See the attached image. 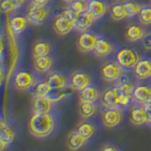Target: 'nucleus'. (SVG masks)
Returning <instances> with one entry per match:
<instances>
[{"mask_svg": "<svg viewBox=\"0 0 151 151\" xmlns=\"http://www.w3.org/2000/svg\"><path fill=\"white\" fill-rule=\"evenodd\" d=\"M123 5H124L127 17H134L138 15L142 8H143V5L137 1H134V0H126L123 2Z\"/></svg>", "mask_w": 151, "mask_h": 151, "instance_id": "obj_28", "label": "nucleus"}, {"mask_svg": "<svg viewBox=\"0 0 151 151\" xmlns=\"http://www.w3.org/2000/svg\"><path fill=\"white\" fill-rule=\"evenodd\" d=\"M144 48L146 50H151V32H145L144 38L142 39Z\"/></svg>", "mask_w": 151, "mask_h": 151, "instance_id": "obj_35", "label": "nucleus"}, {"mask_svg": "<svg viewBox=\"0 0 151 151\" xmlns=\"http://www.w3.org/2000/svg\"><path fill=\"white\" fill-rule=\"evenodd\" d=\"M86 143L87 140L84 139L77 129L71 131L67 136V140H66V144L70 150H78L81 148Z\"/></svg>", "mask_w": 151, "mask_h": 151, "instance_id": "obj_23", "label": "nucleus"}, {"mask_svg": "<svg viewBox=\"0 0 151 151\" xmlns=\"http://www.w3.org/2000/svg\"><path fill=\"white\" fill-rule=\"evenodd\" d=\"M133 99L136 103L145 104V102L151 96V87L146 84H140L135 86L133 92H132Z\"/></svg>", "mask_w": 151, "mask_h": 151, "instance_id": "obj_20", "label": "nucleus"}, {"mask_svg": "<svg viewBox=\"0 0 151 151\" xmlns=\"http://www.w3.org/2000/svg\"><path fill=\"white\" fill-rule=\"evenodd\" d=\"M145 34V29L142 24L141 25L132 24V25L127 27L125 33V37L129 42H136L143 39Z\"/></svg>", "mask_w": 151, "mask_h": 151, "instance_id": "obj_19", "label": "nucleus"}, {"mask_svg": "<svg viewBox=\"0 0 151 151\" xmlns=\"http://www.w3.org/2000/svg\"><path fill=\"white\" fill-rule=\"evenodd\" d=\"M97 106L91 102H79L78 113L82 119H89L97 112Z\"/></svg>", "mask_w": 151, "mask_h": 151, "instance_id": "obj_27", "label": "nucleus"}, {"mask_svg": "<svg viewBox=\"0 0 151 151\" xmlns=\"http://www.w3.org/2000/svg\"><path fill=\"white\" fill-rule=\"evenodd\" d=\"M123 68L117 61L109 60L104 63L100 68V76L106 82H115L123 76Z\"/></svg>", "mask_w": 151, "mask_h": 151, "instance_id": "obj_2", "label": "nucleus"}, {"mask_svg": "<svg viewBox=\"0 0 151 151\" xmlns=\"http://www.w3.org/2000/svg\"><path fill=\"white\" fill-rule=\"evenodd\" d=\"M53 107L52 102L48 96H35L32 101V110L33 112L37 113H49Z\"/></svg>", "mask_w": 151, "mask_h": 151, "instance_id": "obj_17", "label": "nucleus"}, {"mask_svg": "<svg viewBox=\"0 0 151 151\" xmlns=\"http://www.w3.org/2000/svg\"><path fill=\"white\" fill-rule=\"evenodd\" d=\"M12 1H13V2H15L19 7H21L22 5L27 1V0H12Z\"/></svg>", "mask_w": 151, "mask_h": 151, "instance_id": "obj_39", "label": "nucleus"}, {"mask_svg": "<svg viewBox=\"0 0 151 151\" xmlns=\"http://www.w3.org/2000/svg\"><path fill=\"white\" fill-rule=\"evenodd\" d=\"M29 23L27 20V16H13L9 21V26H11L12 30L15 35H19L26 29L27 24Z\"/></svg>", "mask_w": 151, "mask_h": 151, "instance_id": "obj_26", "label": "nucleus"}, {"mask_svg": "<svg viewBox=\"0 0 151 151\" xmlns=\"http://www.w3.org/2000/svg\"><path fill=\"white\" fill-rule=\"evenodd\" d=\"M52 88L49 85V83L46 81H42L40 83L36 84L34 89V96H48V94L51 93Z\"/></svg>", "mask_w": 151, "mask_h": 151, "instance_id": "obj_31", "label": "nucleus"}, {"mask_svg": "<svg viewBox=\"0 0 151 151\" xmlns=\"http://www.w3.org/2000/svg\"><path fill=\"white\" fill-rule=\"evenodd\" d=\"M99 36L96 33L92 31L81 32L77 40V47L78 49L82 53H90L93 52L96 45L98 42Z\"/></svg>", "mask_w": 151, "mask_h": 151, "instance_id": "obj_5", "label": "nucleus"}, {"mask_svg": "<svg viewBox=\"0 0 151 151\" xmlns=\"http://www.w3.org/2000/svg\"><path fill=\"white\" fill-rule=\"evenodd\" d=\"M55 118L51 113L34 112L28 122V131L35 138L44 139L50 136L55 129Z\"/></svg>", "mask_w": 151, "mask_h": 151, "instance_id": "obj_1", "label": "nucleus"}, {"mask_svg": "<svg viewBox=\"0 0 151 151\" xmlns=\"http://www.w3.org/2000/svg\"><path fill=\"white\" fill-rule=\"evenodd\" d=\"M51 50H52V46L48 42L40 40L34 42V45H32L31 53L33 58L36 59V58H40V57L48 56Z\"/></svg>", "mask_w": 151, "mask_h": 151, "instance_id": "obj_24", "label": "nucleus"}, {"mask_svg": "<svg viewBox=\"0 0 151 151\" xmlns=\"http://www.w3.org/2000/svg\"><path fill=\"white\" fill-rule=\"evenodd\" d=\"M93 78L91 75L83 70H77L70 75L69 86L74 91H82L83 89L92 85Z\"/></svg>", "mask_w": 151, "mask_h": 151, "instance_id": "obj_4", "label": "nucleus"}, {"mask_svg": "<svg viewBox=\"0 0 151 151\" xmlns=\"http://www.w3.org/2000/svg\"><path fill=\"white\" fill-rule=\"evenodd\" d=\"M87 3L88 12L96 20L101 19L108 11V4L104 0H89Z\"/></svg>", "mask_w": 151, "mask_h": 151, "instance_id": "obj_14", "label": "nucleus"}, {"mask_svg": "<svg viewBox=\"0 0 151 151\" xmlns=\"http://www.w3.org/2000/svg\"><path fill=\"white\" fill-rule=\"evenodd\" d=\"M114 50L115 45L111 41L108 40L104 37H99L96 48L93 50V53L98 58H105V57L112 54Z\"/></svg>", "mask_w": 151, "mask_h": 151, "instance_id": "obj_12", "label": "nucleus"}, {"mask_svg": "<svg viewBox=\"0 0 151 151\" xmlns=\"http://www.w3.org/2000/svg\"><path fill=\"white\" fill-rule=\"evenodd\" d=\"M140 60L137 51L130 47L121 48L116 53V61L124 69H133Z\"/></svg>", "mask_w": 151, "mask_h": 151, "instance_id": "obj_3", "label": "nucleus"}, {"mask_svg": "<svg viewBox=\"0 0 151 151\" xmlns=\"http://www.w3.org/2000/svg\"><path fill=\"white\" fill-rule=\"evenodd\" d=\"M150 3H151V0H150Z\"/></svg>", "mask_w": 151, "mask_h": 151, "instance_id": "obj_44", "label": "nucleus"}, {"mask_svg": "<svg viewBox=\"0 0 151 151\" xmlns=\"http://www.w3.org/2000/svg\"><path fill=\"white\" fill-rule=\"evenodd\" d=\"M36 84L35 77L29 72L20 71L14 77V87L18 91H27Z\"/></svg>", "mask_w": 151, "mask_h": 151, "instance_id": "obj_9", "label": "nucleus"}, {"mask_svg": "<svg viewBox=\"0 0 151 151\" xmlns=\"http://www.w3.org/2000/svg\"><path fill=\"white\" fill-rule=\"evenodd\" d=\"M68 96H69V92H67L66 88L60 90H52L51 93L48 94V98L53 103H55L63 100V99L66 98Z\"/></svg>", "mask_w": 151, "mask_h": 151, "instance_id": "obj_32", "label": "nucleus"}, {"mask_svg": "<svg viewBox=\"0 0 151 151\" xmlns=\"http://www.w3.org/2000/svg\"><path fill=\"white\" fill-rule=\"evenodd\" d=\"M47 82L49 83L52 90H60L65 89L68 86L67 78L64 75L59 72H54L48 76L47 78Z\"/></svg>", "mask_w": 151, "mask_h": 151, "instance_id": "obj_21", "label": "nucleus"}, {"mask_svg": "<svg viewBox=\"0 0 151 151\" xmlns=\"http://www.w3.org/2000/svg\"><path fill=\"white\" fill-rule=\"evenodd\" d=\"M80 1H84V2H86V1H87V0H80Z\"/></svg>", "mask_w": 151, "mask_h": 151, "instance_id": "obj_42", "label": "nucleus"}, {"mask_svg": "<svg viewBox=\"0 0 151 151\" xmlns=\"http://www.w3.org/2000/svg\"><path fill=\"white\" fill-rule=\"evenodd\" d=\"M69 4V8L73 9L75 12L78 14L83 13L86 11H88V3L84 1H80V0H73Z\"/></svg>", "mask_w": 151, "mask_h": 151, "instance_id": "obj_33", "label": "nucleus"}, {"mask_svg": "<svg viewBox=\"0 0 151 151\" xmlns=\"http://www.w3.org/2000/svg\"><path fill=\"white\" fill-rule=\"evenodd\" d=\"M51 13V9L46 7H39L30 5L27 13V18L31 25L40 26L44 23Z\"/></svg>", "mask_w": 151, "mask_h": 151, "instance_id": "obj_6", "label": "nucleus"}, {"mask_svg": "<svg viewBox=\"0 0 151 151\" xmlns=\"http://www.w3.org/2000/svg\"><path fill=\"white\" fill-rule=\"evenodd\" d=\"M145 111H146V118H147V124L151 123V108L145 107Z\"/></svg>", "mask_w": 151, "mask_h": 151, "instance_id": "obj_38", "label": "nucleus"}, {"mask_svg": "<svg viewBox=\"0 0 151 151\" xmlns=\"http://www.w3.org/2000/svg\"><path fill=\"white\" fill-rule=\"evenodd\" d=\"M76 129L79 132V134L81 135L84 139H86L88 141L90 138H92V137L96 134V127L94 126L93 123L86 121V119H82V121H80L78 124Z\"/></svg>", "mask_w": 151, "mask_h": 151, "instance_id": "obj_25", "label": "nucleus"}, {"mask_svg": "<svg viewBox=\"0 0 151 151\" xmlns=\"http://www.w3.org/2000/svg\"><path fill=\"white\" fill-rule=\"evenodd\" d=\"M52 27H53V30L58 35L65 36L75 28V23L71 21L69 18H67L61 12L54 17L53 23H52Z\"/></svg>", "mask_w": 151, "mask_h": 151, "instance_id": "obj_7", "label": "nucleus"}, {"mask_svg": "<svg viewBox=\"0 0 151 151\" xmlns=\"http://www.w3.org/2000/svg\"><path fill=\"white\" fill-rule=\"evenodd\" d=\"M149 125H150V127H151V123H150V124H149Z\"/></svg>", "mask_w": 151, "mask_h": 151, "instance_id": "obj_43", "label": "nucleus"}, {"mask_svg": "<svg viewBox=\"0 0 151 151\" xmlns=\"http://www.w3.org/2000/svg\"><path fill=\"white\" fill-rule=\"evenodd\" d=\"M16 137L15 131L13 130L12 127H9L8 124H5V122L2 121L1 123V134H0V145H1V150L5 149L9 145L13 143L14 139Z\"/></svg>", "mask_w": 151, "mask_h": 151, "instance_id": "obj_18", "label": "nucleus"}, {"mask_svg": "<svg viewBox=\"0 0 151 151\" xmlns=\"http://www.w3.org/2000/svg\"><path fill=\"white\" fill-rule=\"evenodd\" d=\"M53 64H54V60L49 55L36 58L34 59V61H33V66H34L35 70L40 74L47 73L52 68Z\"/></svg>", "mask_w": 151, "mask_h": 151, "instance_id": "obj_22", "label": "nucleus"}, {"mask_svg": "<svg viewBox=\"0 0 151 151\" xmlns=\"http://www.w3.org/2000/svg\"><path fill=\"white\" fill-rule=\"evenodd\" d=\"M96 19L88 11H86L83 13L78 14L77 20L75 22V29H77L79 32H85L88 31L89 28L93 25V22Z\"/></svg>", "mask_w": 151, "mask_h": 151, "instance_id": "obj_16", "label": "nucleus"}, {"mask_svg": "<svg viewBox=\"0 0 151 151\" xmlns=\"http://www.w3.org/2000/svg\"><path fill=\"white\" fill-rule=\"evenodd\" d=\"M63 1H64V2H67V3H70L71 1H73V0H63Z\"/></svg>", "mask_w": 151, "mask_h": 151, "instance_id": "obj_41", "label": "nucleus"}, {"mask_svg": "<svg viewBox=\"0 0 151 151\" xmlns=\"http://www.w3.org/2000/svg\"><path fill=\"white\" fill-rule=\"evenodd\" d=\"M101 120L108 129L118 126L122 121V111L120 108H106L102 111Z\"/></svg>", "mask_w": 151, "mask_h": 151, "instance_id": "obj_8", "label": "nucleus"}, {"mask_svg": "<svg viewBox=\"0 0 151 151\" xmlns=\"http://www.w3.org/2000/svg\"><path fill=\"white\" fill-rule=\"evenodd\" d=\"M111 17L114 21H121L127 17L123 3H116L111 7Z\"/></svg>", "mask_w": 151, "mask_h": 151, "instance_id": "obj_29", "label": "nucleus"}, {"mask_svg": "<svg viewBox=\"0 0 151 151\" xmlns=\"http://www.w3.org/2000/svg\"><path fill=\"white\" fill-rule=\"evenodd\" d=\"M101 96L102 93L99 88L92 84L79 92V102L96 103L98 99L101 98Z\"/></svg>", "mask_w": 151, "mask_h": 151, "instance_id": "obj_15", "label": "nucleus"}, {"mask_svg": "<svg viewBox=\"0 0 151 151\" xmlns=\"http://www.w3.org/2000/svg\"><path fill=\"white\" fill-rule=\"evenodd\" d=\"M18 8L20 7L15 2H13L12 0H2L1 1V9L5 13H9L15 11Z\"/></svg>", "mask_w": 151, "mask_h": 151, "instance_id": "obj_34", "label": "nucleus"}, {"mask_svg": "<svg viewBox=\"0 0 151 151\" xmlns=\"http://www.w3.org/2000/svg\"><path fill=\"white\" fill-rule=\"evenodd\" d=\"M102 151H116L118 150L117 147H115L114 145H104L103 147L101 148Z\"/></svg>", "mask_w": 151, "mask_h": 151, "instance_id": "obj_37", "label": "nucleus"}, {"mask_svg": "<svg viewBox=\"0 0 151 151\" xmlns=\"http://www.w3.org/2000/svg\"><path fill=\"white\" fill-rule=\"evenodd\" d=\"M133 75L137 80H146L151 77V60L141 59L133 68Z\"/></svg>", "mask_w": 151, "mask_h": 151, "instance_id": "obj_13", "label": "nucleus"}, {"mask_svg": "<svg viewBox=\"0 0 151 151\" xmlns=\"http://www.w3.org/2000/svg\"><path fill=\"white\" fill-rule=\"evenodd\" d=\"M150 79H151V77H150Z\"/></svg>", "mask_w": 151, "mask_h": 151, "instance_id": "obj_45", "label": "nucleus"}, {"mask_svg": "<svg viewBox=\"0 0 151 151\" xmlns=\"http://www.w3.org/2000/svg\"><path fill=\"white\" fill-rule=\"evenodd\" d=\"M144 106L145 107H149V108H151V96H149V98L147 99V100L145 102Z\"/></svg>", "mask_w": 151, "mask_h": 151, "instance_id": "obj_40", "label": "nucleus"}, {"mask_svg": "<svg viewBox=\"0 0 151 151\" xmlns=\"http://www.w3.org/2000/svg\"><path fill=\"white\" fill-rule=\"evenodd\" d=\"M139 16V22L143 26H151V5H146L143 6L140 13L138 14Z\"/></svg>", "mask_w": 151, "mask_h": 151, "instance_id": "obj_30", "label": "nucleus"}, {"mask_svg": "<svg viewBox=\"0 0 151 151\" xmlns=\"http://www.w3.org/2000/svg\"><path fill=\"white\" fill-rule=\"evenodd\" d=\"M129 119L131 124L134 126H142L147 124L145 107L143 104H139V103L132 106L129 112Z\"/></svg>", "mask_w": 151, "mask_h": 151, "instance_id": "obj_10", "label": "nucleus"}, {"mask_svg": "<svg viewBox=\"0 0 151 151\" xmlns=\"http://www.w3.org/2000/svg\"><path fill=\"white\" fill-rule=\"evenodd\" d=\"M119 96L120 92L117 86L106 90L101 96V104L105 108H119Z\"/></svg>", "mask_w": 151, "mask_h": 151, "instance_id": "obj_11", "label": "nucleus"}, {"mask_svg": "<svg viewBox=\"0 0 151 151\" xmlns=\"http://www.w3.org/2000/svg\"><path fill=\"white\" fill-rule=\"evenodd\" d=\"M50 2V0H31V5L39 7H46V5Z\"/></svg>", "mask_w": 151, "mask_h": 151, "instance_id": "obj_36", "label": "nucleus"}]
</instances>
